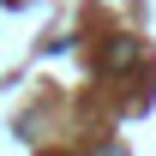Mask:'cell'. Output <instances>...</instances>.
I'll return each mask as SVG.
<instances>
[{
	"instance_id": "obj_1",
	"label": "cell",
	"mask_w": 156,
	"mask_h": 156,
	"mask_svg": "<svg viewBox=\"0 0 156 156\" xmlns=\"http://www.w3.org/2000/svg\"><path fill=\"white\" fill-rule=\"evenodd\" d=\"M132 60H138V42H126V36H120L114 48H108V66H114V72H120V66H132Z\"/></svg>"
}]
</instances>
